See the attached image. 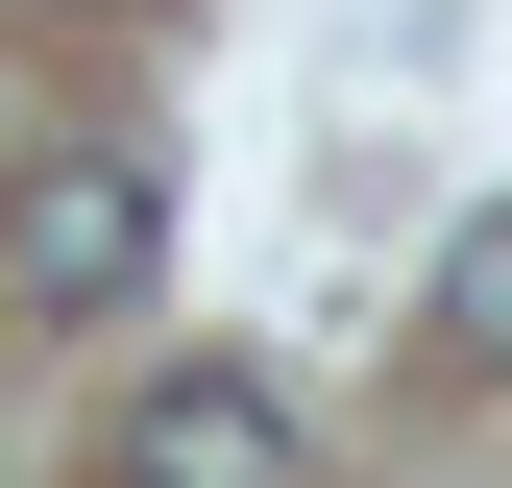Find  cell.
<instances>
[{
    "mask_svg": "<svg viewBox=\"0 0 512 488\" xmlns=\"http://www.w3.org/2000/svg\"><path fill=\"white\" fill-rule=\"evenodd\" d=\"M147 244H171V196L122 147H49L25 196H0V318H122L147 293Z\"/></svg>",
    "mask_w": 512,
    "mask_h": 488,
    "instance_id": "obj_1",
    "label": "cell"
},
{
    "mask_svg": "<svg viewBox=\"0 0 512 488\" xmlns=\"http://www.w3.org/2000/svg\"><path fill=\"white\" fill-rule=\"evenodd\" d=\"M122 488H293V391H244V366H147V391H122Z\"/></svg>",
    "mask_w": 512,
    "mask_h": 488,
    "instance_id": "obj_2",
    "label": "cell"
},
{
    "mask_svg": "<svg viewBox=\"0 0 512 488\" xmlns=\"http://www.w3.org/2000/svg\"><path fill=\"white\" fill-rule=\"evenodd\" d=\"M439 366H488V391H512V196L439 244Z\"/></svg>",
    "mask_w": 512,
    "mask_h": 488,
    "instance_id": "obj_3",
    "label": "cell"
},
{
    "mask_svg": "<svg viewBox=\"0 0 512 488\" xmlns=\"http://www.w3.org/2000/svg\"><path fill=\"white\" fill-rule=\"evenodd\" d=\"M74 25H122V0H74Z\"/></svg>",
    "mask_w": 512,
    "mask_h": 488,
    "instance_id": "obj_4",
    "label": "cell"
}]
</instances>
